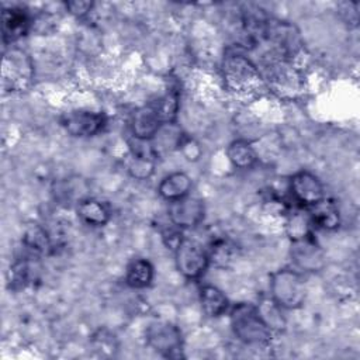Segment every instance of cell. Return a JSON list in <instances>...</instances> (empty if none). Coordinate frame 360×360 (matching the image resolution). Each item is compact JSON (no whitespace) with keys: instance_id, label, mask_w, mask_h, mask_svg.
I'll list each match as a JSON object with an SVG mask.
<instances>
[{"instance_id":"obj_16","label":"cell","mask_w":360,"mask_h":360,"mask_svg":"<svg viewBox=\"0 0 360 360\" xmlns=\"http://www.w3.org/2000/svg\"><path fill=\"white\" fill-rule=\"evenodd\" d=\"M305 210H307L311 224L314 226L325 229V231H335L336 228H339L340 215H339L336 202H333L332 200L325 197L315 205L305 208Z\"/></svg>"},{"instance_id":"obj_25","label":"cell","mask_w":360,"mask_h":360,"mask_svg":"<svg viewBox=\"0 0 360 360\" xmlns=\"http://www.w3.org/2000/svg\"><path fill=\"white\" fill-rule=\"evenodd\" d=\"M179 149L183 152V155H184L188 160H197V159L200 158V155H201V149H200L198 143H197L194 139H191V138H188V136H186V135H184V138L181 139Z\"/></svg>"},{"instance_id":"obj_11","label":"cell","mask_w":360,"mask_h":360,"mask_svg":"<svg viewBox=\"0 0 360 360\" xmlns=\"http://www.w3.org/2000/svg\"><path fill=\"white\" fill-rule=\"evenodd\" d=\"M291 259L295 270L305 273H315L323 269L325 256L319 245L315 242L312 235L298 240H292Z\"/></svg>"},{"instance_id":"obj_6","label":"cell","mask_w":360,"mask_h":360,"mask_svg":"<svg viewBox=\"0 0 360 360\" xmlns=\"http://www.w3.org/2000/svg\"><path fill=\"white\" fill-rule=\"evenodd\" d=\"M174 262L179 273L187 280H198L211 263L208 250L195 239L186 236L174 248Z\"/></svg>"},{"instance_id":"obj_14","label":"cell","mask_w":360,"mask_h":360,"mask_svg":"<svg viewBox=\"0 0 360 360\" xmlns=\"http://www.w3.org/2000/svg\"><path fill=\"white\" fill-rule=\"evenodd\" d=\"M191 187H193V181L187 173L173 172L160 180L158 186V193L163 200L172 202L188 195L191 191Z\"/></svg>"},{"instance_id":"obj_5","label":"cell","mask_w":360,"mask_h":360,"mask_svg":"<svg viewBox=\"0 0 360 360\" xmlns=\"http://www.w3.org/2000/svg\"><path fill=\"white\" fill-rule=\"evenodd\" d=\"M34 79V65L30 55L21 48L11 46L3 55L1 87L4 91L17 93L30 87Z\"/></svg>"},{"instance_id":"obj_8","label":"cell","mask_w":360,"mask_h":360,"mask_svg":"<svg viewBox=\"0 0 360 360\" xmlns=\"http://www.w3.org/2000/svg\"><path fill=\"white\" fill-rule=\"evenodd\" d=\"M288 190L292 201L302 207L309 208L325 198V188L318 176L308 170H300L290 177Z\"/></svg>"},{"instance_id":"obj_2","label":"cell","mask_w":360,"mask_h":360,"mask_svg":"<svg viewBox=\"0 0 360 360\" xmlns=\"http://www.w3.org/2000/svg\"><path fill=\"white\" fill-rule=\"evenodd\" d=\"M229 322L233 335L248 346L262 347L270 343L273 332L263 322L255 304L239 302L229 312Z\"/></svg>"},{"instance_id":"obj_4","label":"cell","mask_w":360,"mask_h":360,"mask_svg":"<svg viewBox=\"0 0 360 360\" xmlns=\"http://www.w3.org/2000/svg\"><path fill=\"white\" fill-rule=\"evenodd\" d=\"M270 298L283 309L301 308L307 298V287L301 271L295 269H280L270 277Z\"/></svg>"},{"instance_id":"obj_21","label":"cell","mask_w":360,"mask_h":360,"mask_svg":"<svg viewBox=\"0 0 360 360\" xmlns=\"http://www.w3.org/2000/svg\"><path fill=\"white\" fill-rule=\"evenodd\" d=\"M22 245L34 255H46L52 245L46 231L38 224H30L22 233Z\"/></svg>"},{"instance_id":"obj_1","label":"cell","mask_w":360,"mask_h":360,"mask_svg":"<svg viewBox=\"0 0 360 360\" xmlns=\"http://www.w3.org/2000/svg\"><path fill=\"white\" fill-rule=\"evenodd\" d=\"M222 77L225 86L238 94L253 93L264 83L259 66L238 51H228L224 55Z\"/></svg>"},{"instance_id":"obj_17","label":"cell","mask_w":360,"mask_h":360,"mask_svg":"<svg viewBox=\"0 0 360 360\" xmlns=\"http://www.w3.org/2000/svg\"><path fill=\"white\" fill-rule=\"evenodd\" d=\"M200 304L205 315L217 318L228 311L229 301L226 295L215 285L204 284L200 288Z\"/></svg>"},{"instance_id":"obj_19","label":"cell","mask_w":360,"mask_h":360,"mask_svg":"<svg viewBox=\"0 0 360 360\" xmlns=\"http://www.w3.org/2000/svg\"><path fill=\"white\" fill-rule=\"evenodd\" d=\"M155 276L153 266L149 260L136 257L132 259L125 270V281L129 287L141 290L150 285Z\"/></svg>"},{"instance_id":"obj_15","label":"cell","mask_w":360,"mask_h":360,"mask_svg":"<svg viewBox=\"0 0 360 360\" xmlns=\"http://www.w3.org/2000/svg\"><path fill=\"white\" fill-rule=\"evenodd\" d=\"M76 212H77V217L86 225H90V226H103L111 218V210L108 204L91 197L79 200Z\"/></svg>"},{"instance_id":"obj_3","label":"cell","mask_w":360,"mask_h":360,"mask_svg":"<svg viewBox=\"0 0 360 360\" xmlns=\"http://www.w3.org/2000/svg\"><path fill=\"white\" fill-rule=\"evenodd\" d=\"M260 73L263 82H266L269 87L280 96L292 97L302 90L304 77L292 60L267 55L262 63Z\"/></svg>"},{"instance_id":"obj_12","label":"cell","mask_w":360,"mask_h":360,"mask_svg":"<svg viewBox=\"0 0 360 360\" xmlns=\"http://www.w3.org/2000/svg\"><path fill=\"white\" fill-rule=\"evenodd\" d=\"M32 18L27 8L20 6L4 7L1 13V34L4 45H11L31 30Z\"/></svg>"},{"instance_id":"obj_23","label":"cell","mask_w":360,"mask_h":360,"mask_svg":"<svg viewBox=\"0 0 360 360\" xmlns=\"http://www.w3.org/2000/svg\"><path fill=\"white\" fill-rule=\"evenodd\" d=\"M311 226H312V224H311L307 210L305 211L297 210V211L290 212L287 217V221H285V229H287V233L291 238V240H298V239L312 235Z\"/></svg>"},{"instance_id":"obj_9","label":"cell","mask_w":360,"mask_h":360,"mask_svg":"<svg viewBox=\"0 0 360 360\" xmlns=\"http://www.w3.org/2000/svg\"><path fill=\"white\" fill-rule=\"evenodd\" d=\"M62 127L65 131L76 138H87L97 135L105 127V115L91 110H72L63 114Z\"/></svg>"},{"instance_id":"obj_24","label":"cell","mask_w":360,"mask_h":360,"mask_svg":"<svg viewBox=\"0 0 360 360\" xmlns=\"http://www.w3.org/2000/svg\"><path fill=\"white\" fill-rule=\"evenodd\" d=\"M155 159L148 158H139V156H129V160L127 163L128 173L138 180H146L153 174L155 170Z\"/></svg>"},{"instance_id":"obj_22","label":"cell","mask_w":360,"mask_h":360,"mask_svg":"<svg viewBox=\"0 0 360 360\" xmlns=\"http://www.w3.org/2000/svg\"><path fill=\"white\" fill-rule=\"evenodd\" d=\"M259 315L263 322L269 326L271 332L283 330L285 328V318L283 315V308L273 298H263L259 305H256Z\"/></svg>"},{"instance_id":"obj_13","label":"cell","mask_w":360,"mask_h":360,"mask_svg":"<svg viewBox=\"0 0 360 360\" xmlns=\"http://www.w3.org/2000/svg\"><path fill=\"white\" fill-rule=\"evenodd\" d=\"M165 124L155 107L153 103L142 105L136 108L131 117V134L134 138L138 139H148L150 141L159 128Z\"/></svg>"},{"instance_id":"obj_18","label":"cell","mask_w":360,"mask_h":360,"mask_svg":"<svg viewBox=\"0 0 360 360\" xmlns=\"http://www.w3.org/2000/svg\"><path fill=\"white\" fill-rule=\"evenodd\" d=\"M183 138H184V134L176 125V122H165L162 124V127L150 141L156 152V156L159 158L163 153H167L173 149H179Z\"/></svg>"},{"instance_id":"obj_10","label":"cell","mask_w":360,"mask_h":360,"mask_svg":"<svg viewBox=\"0 0 360 360\" xmlns=\"http://www.w3.org/2000/svg\"><path fill=\"white\" fill-rule=\"evenodd\" d=\"M205 215V207L201 198L186 195L180 200L169 202L167 217L172 225L179 229H190L201 224Z\"/></svg>"},{"instance_id":"obj_7","label":"cell","mask_w":360,"mask_h":360,"mask_svg":"<svg viewBox=\"0 0 360 360\" xmlns=\"http://www.w3.org/2000/svg\"><path fill=\"white\" fill-rule=\"evenodd\" d=\"M145 339L149 347L165 357H180L183 339L180 329L166 321H158L148 326Z\"/></svg>"},{"instance_id":"obj_26","label":"cell","mask_w":360,"mask_h":360,"mask_svg":"<svg viewBox=\"0 0 360 360\" xmlns=\"http://www.w3.org/2000/svg\"><path fill=\"white\" fill-rule=\"evenodd\" d=\"M66 10L75 15V17H84L87 15L91 8H93V3L91 1H80V0H75V1H68L65 3Z\"/></svg>"},{"instance_id":"obj_20","label":"cell","mask_w":360,"mask_h":360,"mask_svg":"<svg viewBox=\"0 0 360 360\" xmlns=\"http://www.w3.org/2000/svg\"><path fill=\"white\" fill-rule=\"evenodd\" d=\"M229 162L238 169H249L256 165L257 153L252 143L246 139H235L226 148Z\"/></svg>"}]
</instances>
